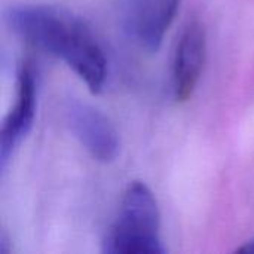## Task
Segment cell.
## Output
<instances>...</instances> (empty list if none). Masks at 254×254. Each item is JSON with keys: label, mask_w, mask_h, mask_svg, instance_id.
Instances as JSON below:
<instances>
[{"label": "cell", "mask_w": 254, "mask_h": 254, "mask_svg": "<svg viewBox=\"0 0 254 254\" xmlns=\"http://www.w3.org/2000/svg\"><path fill=\"white\" fill-rule=\"evenodd\" d=\"M180 0H128L121 10V27L141 49L156 52L173 24Z\"/></svg>", "instance_id": "3957f363"}, {"label": "cell", "mask_w": 254, "mask_h": 254, "mask_svg": "<svg viewBox=\"0 0 254 254\" xmlns=\"http://www.w3.org/2000/svg\"><path fill=\"white\" fill-rule=\"evenodd\" d=\"M4 21L18 37L63 60L92 94L103 89L107 61L97 39L80 18L55 6L19 4L6 10Z\"/></svg>", "instance_id": "6da1fadb"}, {"label": "cell", "mask_w": 254, "mask_h": 254, "mask_svg": "<svg viewBox=\"0 0 254 254\" xmlns=\"http://www.w3.org/2000/svg\"><path fill=\"white\" fill-rule=\"evenodd\" d=\"M238 252H241V253H250V254H254V238L252 241H249V243H246Z\"/></svg>", "instance_id": "52a82bcc"}, {"label": "cell", "mask_w": 254, "mask_h": 254, "mask_svg": "<svg viewBox=\"0 0 254 254\" xmlns=\"http://www.w3.org/2000/svg\"><path fill=\"white\" fill-rule=\"evenodd\" d=\"M36 113V77L30 63H21L16 73L15 103L0 131V170L4 171L16 146L30 132Z\"/></svg>", "instance_id": "5b68a950"}, {"label": "cell", "mask_w": 254, "mask_h": 254, "mask_svg": "<svg viewBox=\"0 0 254 254\" xmlns=\"http://www.w3.org/2000/svg\"><path fill=\"white\" fill-rule=\"evenodd\" d=\"M65 118L73 135L95 161L107 164L118 158L119 134L101 110L88 103L70 101L65 107Z\"/></svg>", "instance_id": "277c9868"}, {"label": "cell", "mask_w": 254, "mask_h": 254, "mask_svg": "<svg viewBox=\"0 0 254 254\" xmlns=\"http://www.w3.org/2000/svg\"><path fill=\"white\" fill-rule=\"evenodd\" d=\"M161 214L152 190L141 182L127 186L119 216L103 241V252L110 254H162L159 237Z\"/></svg>", "instance_id": "7a4b0ae2"}, {"label": "cell", "mask_w": 254, "mask_h": 254, "mask_svg": "<svg viewBox=\"0 0 254 254\" xmlns=\"http://www.w3.org/2000/svg\"><path fill=\"white\" fill-rule=\"evenodd\" d=\"M207 37L199 21H190L182 31L173 61V91L177 101L192 97L205 61Z\"/></svg>", "instance_id": "8992f818"}]
</instances>
